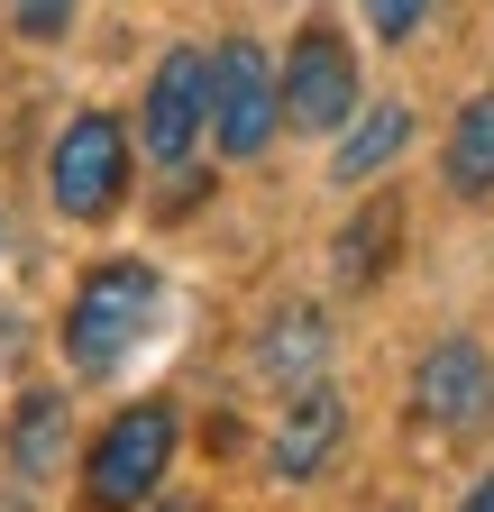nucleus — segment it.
Returning <instances> with one entry per match:
<instances>
[{"instance_id": "f03ea898", "label": "nucleus", "mask_w": 494, "mask_h": 512, "mask_svg": "<svg viewBox=\"0 0 494 512\" xmlns=\"http://www.w3.org/2000/svg\"><path fill=\"white\" fill-rule=\"evenodd\" d=\"M46 202L65 220H110L129 202V128L110 110H74L46 147Z\"/></svg>"}, {"instance_id": "ddd939ff", "label": "nucleus", "mask_w": 494, "mask_h": 512, "mask_svg": "<svg viewBox=\"0 0 494 512\" xmlns=\"http://www.w3.org/2000/svg\"><path fill=\"white\" fill-rule=\"evenodd\" d=\"M440 174H449V192H458V202H485V192H494V92H476V101L458 110Z\"/></svg>"}, {"instance_id": "4468645a", "label": "nucleus", "mask_w": 494, "mask_h": 512, "mask_svg": "<svg viewBox=\"0 0 494 512\" xmlns=\"http://www.w3.org/2000/svg\"><path fill=\"white\" fill-rule=\"evenodd\" d=\"M421 19H430V0H366V28H376L385 46H412Z\"/></svg>"}, {"instance_id": "20e7f679", "label": "nucleus", "mask_w": 494, "mask_h": 512, "mask_svg": "<svg viewBox=\"0 0 494 512\" xmlns=\"http://www.w3.org/2000/svg\"><path fill=\"white\" fill-rule=\"evenodd\" d=\"M202 128L220 156H266L275 138V64L257 37H220L202 55Z\"/></svg>"}, {"instance_id": "39448f33", "label": "nucleus", "mask_w": 494, "mask_h": 512, "mask_svg": "<svg viewBox=\"0 0 494 512\" xmlns=\"http://www.w3.org/2000/svg\"><path fill=\"white\" fill-rule=\"evenodd\" d=\"M348 110H357V55H348V37L339 28H302L293 55H284V74H275V119L330 138Z\"/></svg>"}, {"instance_id": "1a4fd4ad", "label": "nucleus", "mask_w": 494, "mask_h": 512, "mask_svg": "<svg viewBox=\"0 0 494 512\" xmlns=\"http://www.w3.org/2000/svg\"><path fill=\"white\" fill-rule=\"evenodd\" d=\"M330 183H376L403 147H412V110L403 101H366V110H348L339 128H330Z\"/></svg>"}, {"instance_id": "2eb2a0df", "label": "nucleus", "mask_w": 494, "mask_h": 512, "mask_svg": "<svg viewBox=\"0 0 494 512\" xmlns=\"http://www.w3.org/2000/svg\"><path fill=\"white\" fill-rule=\"evenodd\" d=\"M10 10H19V37H37V46H55L74 28V0H10Z\"/></svg>"}, {"instance_id": "9d476101", "label": "nucleus", "mask_w": 494, "mask_h": 512, "mask_svg": "<svg viewBox=\"0 0 494 512\" xmlns=\"http://www.w3.org/2000/svg\"><path fill=\"white\" fill-rule=\"evenodd\" d=\"M321 366H330V330H321V311H275L266 330H257V384H321Z\"/></svg>"}, {"instance_id": "423d86ee", "label": "nucleus", "mask_w": 494, "mask_h": 512, "mask_svg": "<svg viewBox=\"0 0 494 512\" xmlns=\"http://www.w3.org/2000/svg\"><path fill=\"white\" fill-rule=\"evenodd\" d=\"M494 412V366L476 339H440L412 366V421L421 430H476Z\"/></svg>"}, {"instance_id": "f257e3e1", "label": "nucleus", "mask_w": 494, "mask_h": 512, "mask_svg": "<svg viewBox=\"0 0 494 512\" xmlns=\"http://www.w3.org/2000/svg\"><path fill=\"white\" fill-rule=\"evenodd\" d=\"M165 284L156 266H138V256H110V266H92L65 302V366L74 375H110L119 357H129L147 339V320H156Z\"/></svg>"}, {"instance_id": "9b49d317", "label": "nucleus", "mask_w": 494, "mask_h": 512, "mask_svg": "<svg viewBox=\"0 0 494 512\" xmlns=\"http://www.w3.org/2000/svg\"><path fill=\"white\" fill-rule=\"evenodd\" d=\"M394 238H403V202L394 192H366V211L330 238V266H339V284H385V266H394Z\"/></svg>"}, {"instance_id": "7ed1b4c3", "label": "nucleus", "mask_w": 494, "mask_h": 512, "mask_svg": "<svg viewBox=\"0 0 494 512\" xmlns=\"http://www.w3.org/2000/svg\"><path fill=\"white\" fill-rule=\"evenodd\" d=\"M165 467H174V403H129L83 458V503L92 512H138V503H156Z\"/></svg>"}, {"instance_id": "6e6552de", "label": "nucleus", "mask_w": 494, "mask_h": 512, "mask_svg": "<svg viewBox=\"0 0 494 512\" xmlns=\"http://www.w3.org/2000/svg\"><path fill=\"white\" fill-rule=\"evenodd\" d=\"M339 439H348L339 394H330V384H293V394H284V421H275V439H266V476L312 485V476L339 458Z\"/></svg>"}, {"instance_id": "f8f14e48", "label": "nucleus", "mask_w": 494, "mask_h": 512, "mask_svg": "<svg viewBox=\"0 0 494 512\" xmlns=\"http://www.w3.org/2000/svg\"><path fill=\"white\" fill-rule=\"evenodd\" d=\"M65 448H74V412H65V394H28L19 421H10V467H19L28 485H55V476H65Z\"/></svg>"}, {"instance_id": "0eeeda50", "label": "nucleus", "mask_w": 494, "mask_h": 512, "mask_svg": "<svg viewBox=\"0 0 494 512\" xmlns=\"http://www.w3.org/2000/svg\"><path fill=\"white\" fill-rule=\"evenodd\" d=\"M138 147L156 165H183V156L202 147V46H174L156 64V83L138 101Z\"/></svg>"}, {"instance_id": "dca6fc26", "label": "nucleus", "mask_w": 494, "mask_h": 512, "mask_svg": "<svg viewBox=\"0 0 494 512\" xmlns=\"http://www.w3.org/2000/svg\"><path fill=\"white\" fill-rule=\"evenodd\" d=\"M458 512H494V476H476V485H467V503H458Z\"/></svg>"}, {"instance_id": "f3484780", "label": "nucleus", "mask_w": 494, "mask_h": 512, "mask_svg": "<svg viewBox=\"0 0 494 512\" xmlns=\"http://www.w3.org/2000/svg\"><path fill=\"white\" fill-rule=\"evenodd\" d=\"M156 512H174V503H156Z\"/></svg>"}]
</instances>
